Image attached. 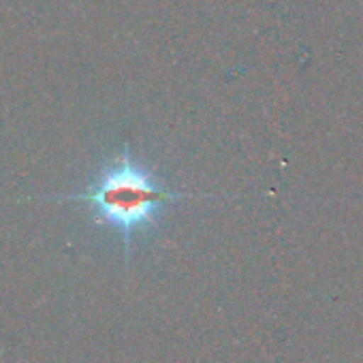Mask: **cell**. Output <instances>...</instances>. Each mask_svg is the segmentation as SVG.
<instances>
[{"instance_id": "1", "label": "cell", "mask_w": 363, "mask_h": 363, "mask_svg": "<svg viewBox=\"0 0 363 363\" xmlns=\"http://www.w3.org/2000/svg\"><path fill=\"white\" fill-rule=\"evenodd\" d=\"M208 197L199 193H184L171 189L152 173L145 164L135 160L128 145L122 147L120 156L101 167L90 184L82 193L71 195H48L39 197L45 201H79L88 203L94 212V220L111 227L124 244L128 259L133 235L145 227L156 225L167 203L179 199Z\"/></svg>"}]
</instances>
